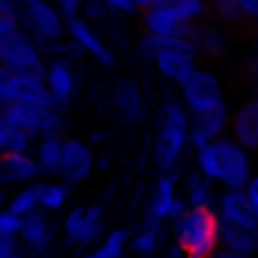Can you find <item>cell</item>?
Masks as SVG:
<instances>
[{
  "label": "cell",
  "mask_w": 258,
  "mask_h": 258,
  "mask_svg": "<svg viewBox=\"0 0 258 258\" xmlns=\"http://www.w3.org/2000/svg\"><path fill=\"white\" fill-rule=\"evenodd\" d=\"M0 63L21 72V75H36L45 78V60H42V48L33 39V33L27 27L12 30L9 36L0 39Z\"/></svg>",
  "instance_id": "7a4b0ae2"
},
{
  "label": "cell",
  "mask_w": 258,
  "mask_h": 258,
  "mask_svg": "<svg viewBox=\"0 0 258 258\" xmlns=\"http://www.w3.org/2000/svg\"><path fill=\"white\" fill-rule=\"evenodd\" d=\"M228 123H231V114L222 105L216 108H207V111H192V120H189V144L201 147V144H210L222 135H228Z\"/></svg>",
  "instance_id": "ba28073f"
},
{
  "label": "cell",
  "mask_w": 258,
  "mask_h": 258,
  "mask_svg": "<svg viewBox=\"0 0 258 258\" xmlns=\"http://www.w3.org/2000/svg\"><path fill=\"white\" fill-rule=\"evenodd\" d=\"M186 141H189V129H177V126H165L162 123L156 138H153V165L159 171H174Z\"/></svg>",
  "instance_id": "9c48e42d"
},
{
  "label": "cell",
  "mask_w": 258,
  "mask_h": 258,
  "mask_svg": "<svg viewBox=\"0 0 258 258\" xmlns=\"http://www.w3.org/2000/svg\"><path fill=\"white\" fill-rule=\"evenodd\" d=\"M174 240L189 258H210L219 249V213L216 207H186L174 219Z\"/></svg>",
  "instance_id": "6da1fadb"
},
{
  "label": "cell",
  "mask_w": 258,
  "mask_h": 258,
  "mask_svg": "<svg viewBox=\"0 0 258 258\" xmlns=\"http://www.w3.org/2000/svg\"><path fill=\"white\" fill-rule=\"evenodd\" d=\"M135 51L147 60H153L162 51H195L198 54V48H195V42L189 36H159V33H144V30L135 42Z\"/></svg>",
  "instance_id": "7402d4cb"
},
{
  "label": "cell",
  "mask_w": 258,
  "mask_h": 258,
  "mask_svg": "<svg viewBox=\"0 0 258 258\" xmlns=\"http://www.w3.org/2000/svg\"><path fill=\"white\" fill-rule=\"evenodd\" d=\"M141 21V30L144 33H159V36H189L192 33V24H186L177 9L171 6H162V3H150L141 9L138 15Z\"/></svg>",
  "instance_id": "52a82bcc"
},
{
  "label": "cell",
  "mask_w": 258,
  "mask_h": 258,
  "mask_svg": "<svg viewBox=\"0 0 258 258\" xmlns=\"http://www.w3.org/2000/svg\"><path fill=\"white\" fill-rule=\"evenodd\" d=\"M36 174H42L36 156H30V153H12V150L0 153V183H27Z\"/></svg>",
  "instance_id": "d6986e66"
},
{
  "label": "cell",
  "mask_w": 258,
  "mask_h": 258,
  "mask_svg": "<svg viewBox=\"0 0 258 258\" xmlns=\"http://www.w3.org/2000/svg\"><path fill=\"white\" fill-rule=\"evenodd\" d=\"M63 135L60 129H48V132H39L36 135V144H33V156L39 162V171L45 177H60L63 171Z\"/></svg>",
  "instance_id": "8fae6325"
},
{
  "label": "cell",
  "mask_w": 258,
  "mask_h": 258,
  "mask_svg": "<svg viewBox=\"0 0 258 258\" xmlns=\"http://www.w3.org/2000/svg\"><path fill=\"white\" fill-rule=\"evenodd\" d=\"M69 198V183L63 177L60 180H48V183H39V207L42 210H60Z\"/></svg>",
  "instance_id": "d4e9b609"
},
{
  "label": "cell",
  "mask_w": 258,
  "mask_h": 258,
  "mask_svg": "<svg viewBox=\"0 0 258 258\" xmlns=\"http://www.w3.org/2000/svg\"><path fill=\"white\" fill-rule=\"evenodd\" d=\"M180 99L186 102L189 111H207V108H216L225 102L222 84H219L216 72L207 66H195V72L180 84Z\"/></svg>",
  "instance_id": "5b68a950"
},
{
  "label": "cell",
  "mask_w": 258,
  "mask_h": 258,
  "mask_svg": "<svg viewBox=\"0 0 258 258\" xmlns=\"http://www.w3.org/2000/svg\"><path fill=\"white\" fill-rule=\"evenodd\" d=\"M189 120H192V111L186 108V102L168 96L165 105H162V123L165 126H177V129H189Z\"/></svg>",
  "instance_id": "4316f807"
},
{
  "label": "cell",
  "mask_w": 258,
  "mask_h": 258,
  "mask_svg": "<svg viewBox=\"0 0 258 258\" xmlns=\"http://www.w3.org/2000/svg\"><path fill=\"white\" fill-rule=\"evenodd\" d=\"M21 27H27V30L33 33V39L39 42L42 51H51V45L69 39V36H66V15L60 12L57 3H48V0L24 6Z\"/></svg>",
  "instance_id": "3957f363"
},
{
  "label": "cell",
  "mask_w": 258,
  "mask_h": 258,
  "mask_svg": "<svg viewBox=\"0 0 258 258\" xmlns=\"http://www.w3.org/2000/svg\"><path fill=\"white\" fill-rule=\"evenodd\" d=\"M105 6H108L111 15H117V18H135V15H141V9H138L135 0H105Z\"/></svg>",
  "instance_id": "8d00e7d4"
},
{
  "label": "cell",
  "mask_w": 258,
  "mask_h": 258,
  "mask_svg": "<svg viewBox=\"0 0 258 258\" xmlns=\"http://www.w3.org/2000/svg\"><path fill=\"white\" fill-rule=\"evenodd\" d=\"M21 231V216L9 207H0V237H18Z\"/></svg>",
  "instance_id": "e575fe53"
},
{
  "label": "cell",
  "mask_w": 258,
  "mask_h": 258,
  "mask_svg": "<svg viewBox=\"0 0 258 258\" xmlns=\"http://www.w3.org/2000/svg\"><path fill=\"white\" fill-rule=\"evenodd\" d=\"M84 222H87V207H84V204H81V207H72V210L66 213V219H63V240H66V246H78V237H81Z\"/></svg>",
  "instance_id": "4dcf8cb0"
},
{
  "label": "cell",
  "mask_w": 258,
  "mask_h": 258,
  "mask_svg": "<svg viewBox=\"0 0 258 258\" xmlns=\"http://www.w3.org/2000/svg\"><path fill=\"white\" fill-rule=\"evenodd\" d=\"M102 204H93V207H87V222H84V228H81V237H78V246L81 249H87L93 240H99L102 237Z\"/></svg>",
  "instance_id": "f1b7e54d"
},
{
  "label": "cell",
  "mask_w": 258,
  "mask_h": 258,
  "mask_svg": "<svg viewBox=\"0 0 258 258\" xmlns=\"http://www.w3.org/2000/svg\"><path fill=\"white\" fill-rule=\"evenodd\" d=\"M246 192L252 198V204L258 207V171H252V177H249V183H246Z\"/></svg>",
  "instance_id": "b9f144b4"
},
{
  "label": "cell",
  "mask_w": 258,
  "mask_h": 258,
  "mask_svg": "<svg viewBox=\"0 0 258 258\" xmlns=\"http://www.w3.org/2000/svg\"><path fill=\"white\" fill-rule=\"evenodd\" d=\"M195 168H198L210 183H219V171H222V165H219V147H216V141L195 147Z\"/></svg>",
  "instance_id": "cb8c5ba5"
},
{
  "label": "cell",
  "mask_w": 258,
  "mask_h": 258,
  "mask_svg": "<svg viewBox=\"0 0 258 258\" xmlns=\"http://www.w3.org/2000/svg\"><path fill=\"white\" fill-rule=\"evenodd\" d=\"M6 207H9V210H15L18 216H27V213H33V210L39 207V183L18 189V192L6 201Z\"/></svg>",
  "instance_id": "f546056e"
},
{
  "label": "cell",
  "mask_w": 258,
  "mask_h": 258,
  "mask_svg": "<svg viewBox=\"0 0 258 258\" xmlns=\"http://www.w3.org/2000/svg\"><path fill=\"white\" fill-rule=\"evenodd\" d=\"M219 147V186L222 189H246L249 177H252V150H246L240 141H234L231 135L216 138Z\"/></svg>",
  "instance_id": "277c9868"
},
{
  "label": "cell",
  "mask_w": 258,
  "mask_h": 258,
  "mask_svg": "<svg viewBox=\"0 0 258 258\" xmlns=\"http://www.w3.org/2000/svg\"><path fill=\"white\" fill-rule=\"evenodd\" d=\"M243 27H258V0H237Z\"/></svg>",
  "instance_id": "74e56055"
},
{
  "label": "cell",
  "mask_w": 258,
  "mask_h": 258,
  "mask_svg": "<svg viewBox=\"0 0 258 258\" xmlns=\"http://www.w3.org/2000/svg\"><path fill=\"white\" fill-rule=\"evenodd\" d=\"M75 84H78L75 69H72V63H69L66 57H51V60L45 63V87H48V93L54 96L57 105H66V102L72 99Z\"/></svg>",
  "instance_id": "5bb4252c"
},
{
  "label": "cell",
  "mask_w": 258,
  "mask_h": 258,
  "mask_svg": "<svg viewBox=\"0 0 258 258\" xmlns=\"http://www.w3.org/2000/svg\"><path fill=\"white\" fill-rule=\"evenodd\" d=\"M174 171H162L156 186L150 189V198H147V207H144V225H159V219H168L171 216V204L177 198V189H174Z\"/></svg>",
  "instance_id": "7c38bea8"
},
{
  "label": "cell",
  "mask_w": 258,
  "mask_h": 258,
  "mask_svg": "<svg viewBox=\"0 0 258 258\" xmlns=\"http://www.w3.org/2000/svg\"><path fill=\"white\" fill-rule=\"evenodd\" d=\"M210 186L213 183L195 168L192 174L186 177V201H189V207H216V198L219 195H213Z\"/></svg>",
  "instance_id": "603a6c76"
},
{
  "label": "cell",
  "mask_w": 258,
  "mask_h": 258,
  "mask_svg": "<svg viewBox=\"0 0 258 258\" xmlns=\"http://www.w3.org/2000/svg\"><path fill=\"white\" fill-rule=\"evenodd\" d=\"M252 84H255V96H258V75H252Z\"/></svg>",
  "instance_id": "f907efd6"
},
{
  "label": "cell",
  "mask_w": 258,
  "mask_h": 258,
  "mask_svg": "<svg viewBox=\"0 0 258 258\" xmlns=\"http://www.w3.org/2000/svg\"><path fill=\"white\" fill-rule=\"evenodd\" d=\"M0 123H9V102L0 99Z\"/></svg>",
  "instance_id": "f6af8a7d"
},
{
  "label": "cell",
  "mask_w": 258,
  "mask_h": 258,
  "mask_svg": "<svg viewBox=\"0 0 258 258\" xmlns=\"http://www.w3.org/2000/svg\"><path fill=\"white\" fill-rule=\"evenodd\" d=\"M228 135L234 141H240L246 150H258V96L243 102L234 114H231V123H228Z\"/></svg>",
  "instance_id": "9a60e30c"
},
{
  "label": "cell",
  "mask_w": 258,
  "mask_h": 258,
  "mask_svg": "<svg viewBox=\"0 0 258 258\" xmlns=\"http://www.w3.org/2000/svg\"><path fill=\"white\" fill-rule=\"evenodd\" d=\"M168 258H189V255H186V249H183V246L174 240V243L168 246Z\"/></svg>",
  "instance_id": "7bdbcfd3"
},
{
  "label": "cell",
  "mask_w": 258,
  "mask_h": 258,
  "mask_svg": "<svg viewBox=\"0 0 258 258\" xmlns=\"http://www.w3.org/2000/svg\"><path fill=\"white\" fill-rule=\"evenodd\" d=\"M252 51H255V54H258V27H255V30H252Z\"/></svg>",
  "instance_id": "7dc6e473"
},
{
  "label": "cell",
  "mask_w": 258,
  "mask_h": 258,
  "mask_svg": "<svg viewBox=\"0 0 258 258\" xmlns=\"http://www.w3.org/2000/svg\"><path fill=\"white\" fill-rule=\"evenodd\" d=\"M153 63H156L159 75H162L165 81H171V84L180 87V84L195 72L198 54H195V51H162V54L153 57Z\"/></svg>",
  "instance_id": "e0dca14e"
},
{
  "label": "cell",
  "mask_w": 258,
  "mask_h": 258,
  "mask_svg": "<svg viewBox=\"0 0 258 258\" xmlns=\"http://www.w3.org/2000/svg\"><path fill=\"white\" fill-rule=\"evenodd\" d=\"M210 258H252L249 252H237V249H228V246H219Z\"/></svg>",
  "instance_id": "60d3db41"
},
{
  "label": "cell",
  "mask_w": 258,
  "mask_h": 258,
  "mask_svg": "<svg viewBox=\"0 0 258 258\" xmlns=\"http://www.w3.org/2000/svg\"><path fill=\"white\" fill-rule=\"evenodd\" d=\"M6 144H9V126H6V123H0V153L6 150Z\"/></svg>",
  "instance_id": "ee69618b"
},
{
  "label": "cell",
  "mask_w": 258,
  "mask_h": 258,
  "mask_svg": "<svg viewBox=\"0 0 258 258\" xmlns=\"http://www.w3.org/2000/svg\"><path fill=\"white\" fill-rule=\"evenodd\" d=\"M18 84H21V72L0 63V99L15 102L18 99Z\"/></svg>",
  "instance_id": "836d02e7"
},
{
  "label": "cell",
  "mask_w": 258,
  "mask_h": 258,
  "mask_svg": "<svg viewBox=\"0 0 258 258\" xmlns=\"http://www.w3.org/2000/svg\"><path fill=\"white\" fill-rule=\"evenodd\" d=\"M216 213L240 225H258V207L246 189H222L216 198Z\"/></svg>",
  "instance_id": "4fadbf2b"
},
{
  "label": "cell",
  "mask_w": 258,
  "mask_h": 258,
  "mask_svg": "<svg viewBox=\"0 0 258 258\" xmlns=\"http://www.w3.org/2000/svg\"><path fill=\"white\" fill-rule=\"evenodd\" d=\"M219 246L255 255L258 252V225H240V222H231V219L219 216Z\"/></svg>",
  "instance_id": "44dd1931"
},
{
  "label": "cell",
  "mask_w": 258,
  "mask_h": 258,
  "mask_svg": "<svg viewBox=\"0 0 258 258\" xmlns=\"http://www.w3.org/2000/svg\"><path fill=\"white\" fill-rule=\"evenodd\" d=\"M126 246V231L123 228H111L99 246H93L90 252H84V258H120Z\"/></svg>",
  "instance_id": "484cf974"
},
{
  "label": "cell",
  "mask_w": 258,
  "mask_h": 258,
  "mask_svg": "<svg viewBox=\"0 0 258 258\" xmlns=\"http://www.w3.org/2000/svg\"><path fill=\"white\" fill-rule=\"evenodd\" d=\"M33 138H36V132H33V129L9 126V144H6V150H12V153H30ZM6 150H3V153H6Z\"/></svg>",
  "instance_id": "d6a6232c"
},
{
  "label": "cell",
  "mask_w": 258,
  "mask_h": 258,
  "mask_svg": "<svg viewBox=\"0 0 258 258\" xmlns=\"http://www.w3.org/2000/svg\"><path fill=\"white\" fill-rule=\"evenodd\" d=\"M66 36L78 45V51L90 54L99 66H114V51H111V45L93 30V21H87L84 15L66 18Z\"/></svg>",
  "instance_id": "8992f818"
},
{
  "label": "cell",
  "mask_w": 258,
  "mask_h": 258,
  "mask_svg": "<svg viewBox=\"0 0 258 258\" xmlns=\"http://www.w3.org/2000/svg\"><path fill=\"white\" fill-rule=\"evenodd\" d=\"M81 15H84L87 21H105V18L111 15V9L105 6V0H84V3H81Z\"/></svg>",
  "instance_id": "d590c367"
},
{
  "label": "cell",
  "mask_w": 258,
  "mask_h": 258,
  "mask_svg": "<svg viewBox=\"0 0 258 258\" xmlns=\"http://www.w3.org/2000/svg\"><path fill=\"white\" fill-rule=\"evenodd\" d=\"M135 3H138V9H144V6H150L153 0H135Z\"/></svg>",
  "instance_id": "c3c4849f"
},
{
  "label": "cell",
  "mask_w": 258,
  "mask_h": 258,
  "mask_svg": "<svg viewBox=\"0 0 258 258\" xmlns=\"http://www.w3.org/2000/svg\"><path fill=\"white\" fill-rule=\"evenodd\" d=\"M90 168H93L90 147L84 141H78V138H66L63 141V171H60V177H63L66 183H81L90 174Z\"/></svg>",
  "instance_id": "2e32d148"
},
{
  "label": "cell",
  "mask_w": 258,
  "mask_h": 258,
  "mask_svg": "<svg viewBox=\"0 0 258 258\" xmlns=\"http://www.w3.org/2000/svg\"><path fill=\"white\" fill-rule=\"evenodd\" d=\"M18 237H0V258H24V252L15 243Z\"/></svg>",
  "instance_id": "f35d334b"
},
{
  "label": "cell",
  "mask_w": 258,
  "mask_h": 258,
  "mask_svg": "<svg viewBox=\"0 0 258 258\" xmlns=\"http://www.w3.org/2000/svg\"><path fill=\"white\" fill-rule=\"evenodd\" d=\"M21 3H24V6H30V3H42V0H21Z\"/></svg>",
  "instance_id": "681fc988"
},
{
  "label": "cell",
  "mask_w": 258,
  "mask_h": 258,
  "mask_svg": "<svg viewBox=\"0 0 258 258\" xmlns=\"http://www.w3.org/2000/svg\"><path fill=\"white\" fill-rule=\"evenodd\" d=\"M51 222H48V216H45V210L42 207H36L33 213H27V216H21V231H18V240L27 246V249H33V252H42L48 243H51Z\"/></svg>",
  "instance_id": "ac0fdd59"
},
{
  "label": "cell",
  "mask_w": 258,
  "mask_h": 258,
  "mask_svg": "<svg viewBox=\"0 0 258 258\" xmlns=\"http://www.w3.org/2000/svg\"><path fill=\"white\" fill-rule=\"evenodd\" d=\"M189 39L195 42V48H198L201 57H222L225 48H228V30H225V24H222L219 18H213V15L204 18V21H198V24H192Z\"/></svg>",
  "instance_id": "30bf717a"
},
{
  "label": "cell",
  "mask_w": 258,
  "mask_h": 258,
  "mask_svg": "<svg viewBox=\"0 0 258 258\" xmlns=\"http://www.w3.org/2000/svg\"><path fill=\"white\" fill-rule=\"evenodd\" d=\"M111 99H114V108H117L120 120L138 123V120L144 117V96H141V90H138L135 81L120 78V81L114 84V90H111Z\"/></svg>",
  "instance_id": "ffe728a7"
},
{
  "label": "cell",
  "mask_w": 258,
  "mask_h": 258,
  "mask_svg": "<svg viewBox=\"0 0 258 258\" xmlns=\"http://www.w3.org/2000/svg\"><path fill=\"white\" fill-rule=\"evenodd\" d=\"M156 243H159V225H144V228L129 240V249H132L135 255H150V252L156 249Z\"/></svg>",
  "instance_id": "1f68e13d"
},
{
  "label": "cell",
  "mask_w": 258,
  "mask_h": 258,
  "mask_svg": "<svg viewBox=\"0 0 258 258\" xmlns=\"http://www.w3.org/2000/svg\"><path fill=\"white\" fill-rule=\"evenodd\" d=\"M153 3H162V6H171V9H180L186 0H153Z\"/></svg>",
  "instance_id": "bcb514c9"
},
{
  "label": "cell",
  "mask_w": 258,
  "mask_h": 258,
  "mask_svg": "<svg viewBox=\"0 0 258 258\" xmlns=\"http://www.w3.org/2000/svg\"><path fill=\"white\" fill-rule=\"evenodd\" d=\"M21 15H24L21 0H0V39L21 27Z\"/></svg>",
  "instance_id": "83f0119b"
},
{
  "label": "cell",
  "mask_w": 258,
  "mask_h": 258,
  "mask_svg": "<svg viewBox=\"0 0 258 258\" xmlns=\"http://www.w3.org/2000/svg\"><path fill=\"white\" fill-rule=\"evenodd\" d=\"M54 3L60 6V12H63L66 18H72V15L81 12V3H84V0H54Z\"/></svg>",
  "instance_id": "ab89813d"
}]
</instances>
